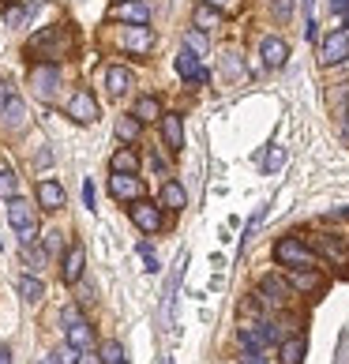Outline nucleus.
<instances>
[{"label":"nucleus","instance_id":"obj_6","mask_svg":"<svg viewBox=\"0 0 349 364\" xmlns=\"http://www.w3.org/2000/svg\"><path fill=\"white\" fill-rule=\"evenodd\" d=\"M256 296H259L267 308H286V304H289V296H293V286H289V282H281L278 274H267V278L259 282Z\"/></svg>","mask_w":349,"mask_h":364},{"label":"nucleus","instance_id":"obj_24","mask_svg":"<svg viewBox=\"0 0 349 364\" xmlns=\"http://www.w3.org/2000/svg\"><path fill=\"white\" fill-rule=\"evenodd\" d=\"M304 349H308L304 338H286V342L278 346V360L281 364H301L304 360Z\"/></svg>","mask_w":349,"mask_h":364},{"label":"nucleus","instance_id":"obj_35","mask_svg":"<svg viewBox=\"0 0 349 364\" xmlns=\"http://www.w3.org/2000/svg\"><path fill=\"white\" fill-rule=\"evenodd\" d=\"M319 252H327V255H334V259H342V240H334V237H319Z\"/></svg>","mask_w":349,"mask_h":364},{"label":"nucleus","instance_id":"obj_10","mask_svg":"<svg viewBox=\"0 0 349 364\" xmlns=\"http://www.w3.org/2000/svg\"><path fill=\"white\" fill-rule=\"evenodd\" d=\"M128 210H131V222H136L139 233H158V229H162V207L139 199V203H131Z\"/></svg>","mask_w":349,"mask_h":364},{"label":"nucleus","instance_id":"obj_7","mask_svg":"<svg viewBox=\"0 0 349 364\" xmlns=\"http://www.w3.org/2000/svg\"><path fill=\"white\" fill-rule=\"evenodd\" d=\"M68 117L75 120V124H94V120H98V102H94V94H90L87 87H79V90L72 94Z\"/></svg>","mask_w":349,"mask_h":364},{"label":"nucleus","instance_id":"obj_2","mask_svg":"<svg viewBox=\"0 0 349 364\" xmlns=\"http://www.w3.org/2000/svg\"><path fill=\"white\" fill-rule=\"evenodd\" d=\"M8 222L23 237V245H34V240H38V222H34L31 203H26V199H19V196L8 199Z\"/></svg>","mask_w":349,"mask_h":364},{"label":"nucleus","instance_id":"obj_29","mask_svg":"<svg viewBox=\"0 0 349 364\" xmlns=\"http://www.w3.org/2000/svg\"><path fill=\"white\" fill-rule=\"evenodd\" d=\"M98 360H102V364H124V346H120L117 338L102 342V349H98Z\"/></svg>","mask_w":349,"mask_h":364},{"label":"nucleus","instance_id":"obj_39","mask_svg":"<svg viewBox=\"0 0 349 364\" xmlns=\"http://www.w3.org/2000/svg\"><path fill=\"white\" fill-rule=\"evenodd\" d=\"M26 16H31V8H8V16H4V19H8V26H19Z\"/></svg>","mask_w":349,"mask_h":364},{"label":"nucleus","instance_id":"obj_44","mask_svg":"<svg viewBox=\"0 0 349 364\" xmlns=\"http://www.w3.org/2000/svg\"><path fill=\"white\" fill-rule=\"evenodd\" d=\"M331 11H334V16H342V11H349V0H331Z\"/></svg>","mask_w":349,"mask_h":364},{"label":"nucleus","instance_id":"obj_15","mask_svg":"<svg viewBox=\"0 0 349 364\" xmlns=\"http://www.w3.org/2000/svg\"><path fill=\"white\" fill-rule=\"evenodd\" d=\"M289 286L297 293H316V289H323V274L312 271V267H297V271L289 274Z\"/></svg>","mask_w":349,"mask_h":364},{"label":"nucleus","instance_id":"obj_22","mask_svg":"<svg viewBox=\"0 0 349 364\" xmlns=\"http://www.w3.org/2000/svg\"><path fill=\"white\" fill-rule=\"evenodd\" d=\"M23 117H26V105H23V98H16V94H11V98L0 105V120H4L8 128H19Z\"/></svg>","mask_w":349,"mask_h":364},{"label":"nucleus","instance_id":"obj_3","mask_svg":"<svg viewBox=\"0 0 349 364\" xmlns=\"http://www.w3.org/2000/svg\"><path fill=\"white\" fill-rule=\"evenodd\" d=\"M60 26H45V31H38L34 38H31V46H26V53H34L38 60H45V64H57L60 60V53H64V46H60Z\"/></svg>","mask_w":349,"mask_h":364},{"label":"nucleus","instance_id":"obj_51","mask_svg":"<svg viewBox=\"0 0 349 364\" xmlns=\"http://www.w3.org/2000/svg\"><path fill=\"white\" fill-rule=\"evenodd\" d=\"M162 364H173V357H166V360H162Z\"/></svg>","mask_w":349,"mask_h":364},{"label":"nucleus","instance_id":"obj_33","mask_svg":"<svg viewBox=\"0 0 349 364\" xmlns=\"http://www.w3.org/2000/svg\"><path fill=\"white\" fill-rule=\"evenodd\" d=\"M45 252H49V255L64 252V233H60V229H53V233H45Z\"/></svg>","mask_w":349,"mask_h":364},{"label":"nucleus","instance_id":"obj_12","mask_svg":"<svg viewBox=\"0 0 349 364\" xmlns=\"http://www.w3.org/2000/svg\"><path fill=\"white\" fill-rule=\"evenodd\" d=\"M113 19H124L128 26L151 23V4H146V0H120L113 8Z\"/></svg>","mask_w":349,"mask_h":364},{"label":"nucleus","instance_id":"obj_19","mask_svg":"<svg viewBox=\"0 0 349 364\" xmlns=\"http://www.w3.org/2000/svg\"><path fill=\"white\" fill-rule=\"evenodd\" d=\"M131 83H136V75H131L128 68H120V64H113L109 72H105V87H109L113 98H120V94H128Z\"/></svg>","mask_w":349,"mask_h":364},{"label":"nucleus","instance_id":"obj_8","mask_svg":"<svg viewBox=\"0 0 349 364\" xmlns=\"http://www.w3.org/2000/svg\"><path fill=\"white\" fill-rule=\"evenodd\" d=\"M173 64H177V75L184 79V83H195V87H199V83H207V79H210L207 68L199 64V53H195V49H181Z\"/></svg>","mask_w":349,"mask_h":364},{"label":"nucleus","instance_id":"obj_40","mask_svg":"<svg viewBox=\"0 0 349 364\" xmlns=\"http://www.w3.org/2000/svg\"><path fill=\"white\" fill-rule=\"evenodd\" d=\"M240 364H267V357H263V349H245V353H240Z\"/></svg>","mask_w":349,"mask_h":364},{"label":"nucleus","instance_id":"obj_48","mask_svg":"<svg viewBox=\"0 0 349 364\" xmlns=\"http://www.w3.org/2000/svg\"><path fill=\"white\" fill-rule=\"evenodd\" d=\"M342 132H345V136H349V113H345V120H342Z\"/></svg>","mask_w":349,"mask_h":364},{"label":"nucleus","instance_id":"obj_49","mask_svg":"<svg viewBox=\"0 0 349 364\" xmlns=\"http://www.w3.org/2000/svg\"><path fill=\"white\" fill-rule=\"evenodd\" d=\"M342 23H345V26H349V11H342Z\"/></svg>","mask_w":349,"mask_h":364},{"label":"nucleus","instance_id":"obj_18","mask_svg":"<svg viewBox=\"0 0 349 364\" xmlns=\"http://www.w3.org/2000/svg\"><path fill=\"white\" fill-rule=\"evenodd\" d=\"M162 136H166L169 151H181L184 146V120H181V113H166L162 117Z\"/></svg>","mask_w":349,"mask_h":364},{"label":"nucleus","instance_id":"obj_1","mask_svg":"<svg viewBox=\"0 0 349 364\" xmlns=\"http://www.w3.org/2000/svg\"><path fill=\"white\" fill-rule=\"evenodd\" d=\"M274 259L281 263V267H312L316 263V252L304 245V240H297V237H281L278 245H274Z\"/></svg>","mask_w":349,"mask_h":364},{"label":"nucleus","instance_id":"obj_21","mask_svg":"<svg viewBox=\"0 0 349 364\" xmlns=\"http://www.w3.org/2000/svg\"><path fill=\"white\" fill-rule=\"evenodd\" d=\"M109 169L113 173H139V154L131 146H120V151L109 158Z\"/></svg>","mask_w":349,"mask_h":364},{"label":"nucleus","instance_id":"obj_41","mask_svg":"<svg viewBox=\"0 0 349 364\" xmlns=\"http://www.w3.org/2000/svg\"><path fill=\"white\" fill-rule=\"evenodd\" d=\"M139 255L146 259V271H158V255L151 252V245H139Z\"/></svg>","mask_w":349,"mask_h":364},{"label":"nucleus","instance_id":"obj_4","mask_svg":"<svg viewBox=\"0 0 349 364\" xmlns=\"http://www.w3.org/2000/svg\"><path fill=\"white\" fill-rule=\"evenodd\" d=\"M31 87L42 102H53L57 90H60V68L57 64H38V68L31 72Z\"/></svg>","mask_w":349,"mask_h":364},{"label":"nucleus","instance_id":"obj_50","mask_svg":"<svg viewBox=\"0 0 349 364\" xmlns=\"http://www.w3.org/2000/svg\"><path fill=\"white\" fill-rule=\"evenodd\" d=\"M210 4H230V0H210Z\"/></svg>","mask_w":349,"mask_h":364},{"label":"nucleus","instance_id":"obj_11","mask_svg":"<svg viewBox=\"0 0 349 364\" xmlns=\"http://www.w3.org/2000/svg\"><path fill=\"white\" fill-rule=\"evenodd\" d=\"M124 49L131 53V57H146V53L154 49V34H151V26H146V23L128 26V31H124Z\"/></svg>","mask_w":349,"mask_h":364},{"label":"nucleus","instance_id":"obj_32","mask_svg":"<svg viewBox=\"0 0 349 364\" xmlns=\"http://www.w3.org/2000/svg\"><path fill=\"white\" fill-rule=\"evenodd\" d=\"M256 327H259V334H263V342H267V346H281V338H278V327H274L271 319L256 323Z\"/></svg>","mask_w":349,"mask_h":364},{"label":"nucleus","instance_id":"obj_42","mask_svg":"<svg viewBox=\"0 0 349 364\" xmlns=\"http://www.w3.org/2000/svg\"><path fill=\"white\" fill-rule=\"evenodd\" d=\"M274 16L278 19H289V0H274Z\"/></svg>","mask_w":349,"mask_h":364},{"label":"nucleus","instance_id":"obj_25","mask_svg":"<svg viewBox=\"0 0 349 364\" xmlns=\"http://www.w3.org/2000/svg\"><path fill=\"white\" fill-rule=\"evenodd\" d=\"M162 203H166L169 210H184V207H188V192H184L177 181H166V188H162Z\"/></svg>","mask_w":349,"mask_h":364},{"label":"nucleus","instance_id":"obj_14","mask_svg":"<svg viewBox=\"0 0 349 364\" xmlns=\"http://www.w3.org/2000/svg\"><path fill=\"white\" fill-rule=\"evenodd\" d=\"M259 57L267 68H281V64L289 60V46L281 42V38H263V46H259Z\"/></svg>","mask_w":349,"mask_h":364},{"label":"nucleus","instance_id":"obj_47","mask_svg":"<svg viewBox=\"0 0 349 364\" xmlns=\"http://www.w3.org/2000/svg\"><path fill=\"white\" fill-rule=\"evenodd\" d=\"M42 364H60V357H57V353H49V357H42Z\"/></svg>","mask_w":349,"mask_h":364},{"label":"nucleus","instance_id":"obj_20","mask_svg":"<svg viewBox=\"0 0 349 364\" xmlns=\"http://www.w3.org/2000/svg\"><path fill=\"white\" fill-rule=\"evenodd\" d=\"M192 23L199 26V31H214V26H222V11H218V8H210V0H207V4H195Z\"/></svg>","mask_w":349,"mask_h":364},{"label":"nucleus","instance_id":"obj_9","mask_svg":"<svg viewBox=\"0 0 349 364\" xmlns=\"http://www.w3.org/2000/svg\"><path fill=\"white\" fill-rule=\"evenodd\" d=\"M349 57V34L345 31H334V34H327L323 38V46H319V64H342Z\"/></svg>","mask_w":349,"mask_h":364},{"label":"nucleus","instance_id":"obj_43","mask_svg":"<svg viewBox=\"0 0 349 364\" xmlns=\"http://www.w3.org/2000/svg\"><path fill=\"white\" fill-rule=\"evenodd\" d=\"M83 199H87V207H94V181H83Z\"/></svg>","mask_w":349,"mask_h":364},{"label":"nucleus","instance_id":"obj_5","mask_svg":"<svg viewBox=\"0 0 349 364\" xmlns=\"http://www.w3.org/2000/svg\"><path fill=\"white\" fill-rule=\"evenodd\" d=\"M109 192H113V199H120V203H139V199L146 196V188H143V181L136 177V173H113Z\"/></svg>","mask_w":349,"mask_h":364},{"label":"nucleus","instance_id":"obj_30","mask_svg":"<svg viewBox=\"0 0 349 364\" xmlns=\"http://www.w3.org/2000/svg\"><path fill=\"white\" fill-rule=\"evenodd\" d=\"M237 342L245 346V349H263V346H267L263 334H259V327H240V331H237Z\"/></svg>","mask_w":349,"mask_h":364},{"label":"nucleus","instance_id":"obj_46","mask_svg":"<svg viewBox=\"0 0 349 364\" xmlns=\"http://www.w3.org/2000/svg\"><path fill=\"white\" fill-rule=\"evenodd\" d=\"M8 98H11V90H8V87H4V83H0V105H4V102H8Z\"/></svg>","mask_w":349,"mask_h":364},{"label":"nucleus","instance_id":"obj_23","mask_svg":"<svg viewBox=\"0 0 349 364\" xmlns=\"http://www.w3.org/2000/svg\"><path fill=\"white\" fill-rule=\"evenodd\" d=\"M68 342H72L75 349H90V346H94V327H90L87 319L72 323V327H68Z\"/></svg>","mask_w":349,"mask_h":364},{"label":"nucleus","instance_id":"obj_45","mask_svg":"<svg viewBox=\"0 0 349 364\" xmlns=\"http://www.w3.org/2000/svg\"><path fill=\"white\" fill-rule=\"evenodd\" d=\"M0 364H11V346H0Z\"/></svg>","mask_w":349,"mask_h":364},{"label":"nucleus","instance_id":"obj_16","mask_svg":"<svg viewBox=\"0 0 349 364\" xmlns=\"http://www.w3.org/2000/svg\"><path fill=\"white\" fill-rule=\"evenodd\" d=\"M38 203H42V210H60L64 207L60 181H38Z\"/></svg>","mask_w":349,"mask_h":364},{"label":"nucleus","instance_id":"obj_26","mask_svg":"<svg viewBox=\"0 0 349 364\" xmlns=\"http://www.w3.org/2000/svg\"><path fill=\"white\" fill-rule=\"evenodd\" d=\"M131 113H136L139 120H162V117H166V113H162V102L151 98V94H143V98L136 102V109H131Z\"/></svg>","mask_w":349,"mask_h":364},{"label":"nucleus","instance_id":"obj_28","mask_svg":"<svg viewBox=\"0 0 349 364\" xmlns=\"http://www.w3.org/2000/svg\"><path fill=\"white\" fill-rule=\"evenodd\" d=\"M139 124H143V120H139L136 113H131V117H120V120H117V139L136 143V139H139Z\"/></svg>","mask_w":349,"mask_h":364},{"label":"nucleus","instance_id":"obj_17","mask_svg":"<svg viewBox=\"0 0 349 364\" xmlns=\"http://www.w3.org/2000/svg\"><path fill=\"white\" fill-rule=\"evenodd\" d=\"M184 263H188V255H181V259H177V271H173L169 282H166V296H162V316H166V323H173V301H177V286H181V278H184Z\"/></svg>","mask_w":349,"mask_h":364},{"label":"nucleus","instance_id":"obj_13","mask_svg":"<svg viewBox=\"0 0 349 364\" xmlns=\"http://www.w3.org/2000/svg\"><path fill=\"white\" fill-rule=\"evenodd\" d=\"M64 271H60V278L68 282V286H75L79 278H83V267H87V252H83V245H72L68 252H64Z\"/></svg>","mask_w":349,"mask_h":364},{"label":"nucleus","instance_id":"obj_36","mask_svg":"<svg viewBox=\"0 0 349 364\" xmlns=\"http://www.w3.org/2000/svg\"><path fill=\"white\" fill-rule=\"evenodd\" d=\"M207 31H199V26H195V31H188V49H195V53H207V38H203Z\"/></svg>","mask_w":349,"mask_h":364},{"label":"nucleus","instance_id":"obj_37","mask_svg":"<svg viewBox=\"0 0 349 364\" xmlns=\"http://www.w3.org/2000/svg\"><path fill=\"white\" fill-rule=\"evenodd\" d=\"M281 161H286V151H281V146H274V151L267 154V161H263V169H267V173H274V169H281Z\"/></svg>","mask_w":349,"mask_h":364},{"label":"nucleus","instance_id":"obj_31","mask_svg":"<svg viewBox=\"0 0 349 364\" xmlns=\"http://www.w3.org/2000/svg\"><path fill=\"white\" fill-rule=\"evenodd\" d=\"M0 196H16V169L11 166H0Z\"/></svg>","mask_w":349,"mask_h":364},{"label":"nucleus","instance_id":"obj_27","mask_svg":"<svg viewBox=\"0 0 349 364\" xmlns=\"http://www.w3.org/2000/svg\"><path fill=\"white\" fill-rule=\"evenodd\" d=\"M19 296H23V301H42V296H45V286H42V278H31V274H23L19 278Z\"/></svg>","mask_w":349,"mask_h":364},{"label":"nucleus","instance_id":"obj_34","mask_svg":"<svg viewBox=\"0 0 349 364\" xmlns=\"http://www.w3.org/2000/svg\"><path fill=\"white\" fill-rule=\"evenodd\" d=\"M79 353H83V349H75L72 342H64V346L57 349V357H60V364H79Z\"/></svg>","mask_w":349,"mask_h":364},{"label":"nucleus","instance_id":"obj_38","mask_svg":"<svg viewBox=\"0 0 349 364\" xmlns=\"http://www.w3.org/2000/svg\"><path fill=\"white\" fill-rule=\"evenodd\" d=\"M79 319H83V316H79L75 304H64L60 308V323H64V327H72V323H79Z\"/></svg>","mask_w":349,"mask_h":364}]
</instances>
